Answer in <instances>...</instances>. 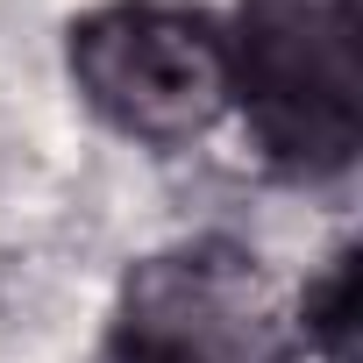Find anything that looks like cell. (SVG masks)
<instances>
[{
    "mask_svg": "<svg viewBox=\"0 0 363 363\" xmlns=\"http://www.w3.org/2000/svg\"><path fill=\"white\" fill-rule=\"evenodd\" d=\"M228 36V107L278 178L328 186L363 150V8L242 0Z\"/></svg>",
    "mask_w": 363,
    "mask_h": 363,
    "instance_id": "obj_1",
    "label": "cell"
},
{
    "mask_svg": "<svg viewBox=\"0 0 363 363\" xmlns=\"http://www.w3.org/2000/svg\"><path fill=\"white\" fill-rule=\"evenodd\" d=\"M299 285L235 235H186L121 271L100 363H299Z\"/></svg>",
    "mask_w": 363,
    "mask_h": 363,
    "instance_id": "obj_2",
    "label": "cell"
},
{
    "mask_svg": "<svg viewBox=\"0 0 363 363\" xmlns=\"http://www.w3.org/2000/svg\"><path fill=\"white\" fill-rule=\"evenodd\" d=\"M79 100L128 143L186 150L228 114V36L186 0H107L65 29Z\"/></svg>",
    "mask_w": 363,
    "mask_h": 363,
    "instance_id": "obj_3",
    "label": "cell"
},
{
    "mask_svg": "<svg viewBox=\"0 0 363 363\" xmlns=\"http://www.w3.org/2000/svg\"><path fill=\"white\" fill-rule=\"evenodd\" d=\"M299 335L320 363H356V250H335L320 278L299 285Z\"/></svg>",
    "mask_w": 363,
    "mask_h": 363,
    "instance_id": "obj_4",
    "label": "cell"
}]
</instances>
